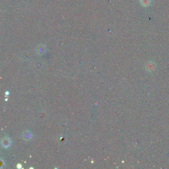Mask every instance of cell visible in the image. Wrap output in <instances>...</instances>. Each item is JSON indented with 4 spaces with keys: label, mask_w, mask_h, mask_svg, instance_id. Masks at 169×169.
<instances>
[{
    "label": "cell",
    "mask_w": 169,
    "mask_h": 169,
    "mask_svg": "<svg viewBox=\"0 0 169 169\" xmlns=\"http://www.w3.org/2000/svg\"><path fill=\"white\" fill-rule=\"evenodd\" d=\"M10 140L8 138L5 137L4 139L2 140V145L5 147H8L9 146H10Z\"/></svg>",
    "instance_id": "obj_1"
},
{
    "label": "cell",
    "mask_w": 169,
    "mask_h": 169,
    "mask_svg": "<svg viewBox=\"0 0 169 169\" xmlns=\"http://www.w3.org/2000/svg\"><path fill=\"white\" fill-rule=\"evenodd\" d=\"M31 137H32V135L31 134H30V132H25L23 134V138L27 140L31 139Z\"/></svg>",
    "instance_id": "obj_2"
}]
</instances>
